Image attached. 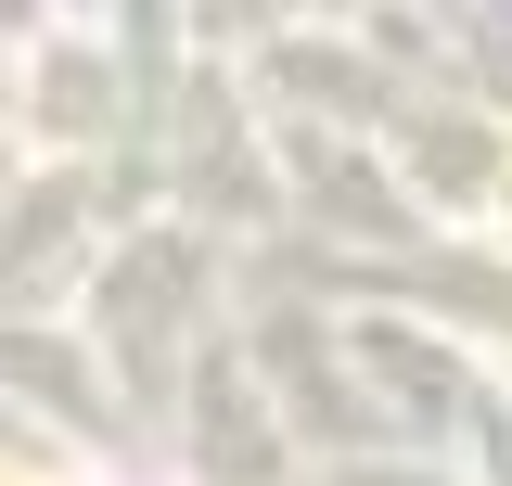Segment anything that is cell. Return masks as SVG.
I'll list each match as a JSON object with an SVG mask.
<instances>
[{"mask_svg":"<svg viewBox=\"0 0 512 486\" xmlns=\"http://www.w3.org/2000/svg\"><path fill=\"white\" fill-rule=\"evenodd\" d=\"M500 218H512V167H500Z\"/></svg>","mask_w":512,"mask_h":486,"instance_id":"cell-1","label":"cell"}]
</instances>
